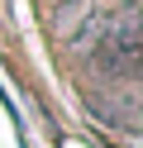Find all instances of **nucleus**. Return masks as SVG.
Wrapping results in <instances>:
<instances>
[{
	"instance_id": "f257e3e1",
	"label": "nucleus",
	"mask_w": 143,
	"mask_h": 148,
	"mask_svg": "<svg viewBox=\"0 0 143 148\" xmlns=\"http://www.w3.org/2000/svg\"><path fill=\"white\" fill-rule=\"evenodd\" d=\"M138 53H143V38H138V10L124 5L119 14L100 24V43H95V62L105 67V77H119L129 81L138 72Z\"/></svg>"
}]
</instances>
